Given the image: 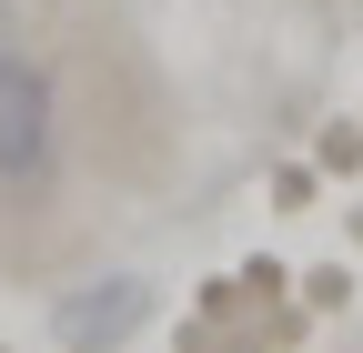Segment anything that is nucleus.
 <instances>
[{"label":"nucleus","instance_id":"4","mask_svg":"<svg viewBox=\"0 0 363 353\" xmlns=\"http://www.w3.org/2000/svg\"><path fill=\"white\" fill-rule=\"evenodd\" d=\"M303 303H313V313H333V303H343V262H323V273H303Z\"/></svg>","mask_w":363,"mask_h":353},{"label":"nucleus","instance_id":"1","mask_svg":"<svg viewBox=\"0 0 363 353\" xmlns=\"http://www.w3.org/2000/svg\"><path fill=\"white\" fill-rule=\"evenodd\" d=\"M61 152H71V121H61V81L30 40H0V192L40 202L61 182Z\"/></svg>","mask_w":363,"mask_h":353},{"label":"nucleus","instance_id":"5","mask_svg":"<svg viewBox=\"0 0 363 353\" xmlns=\"http://www.w3.org/2000/svg\"><path fill=\"white\" fill-rule=\"evenodd\" d=\"M0 40H21V11H11V0H0Z\"/></svg>","mask_w":363,"mask_h":353},{"label":"nucleus","instance_id":"2","mask_svg":"<svg viewBox=\"0 0 363 353\" xmlns=\"http://www.w3.org/2000/svg\"><path fill=\"white\" fill-rule=\"evenodd\" d=\"M152 313V293L142 283H101V293H81V303H61V333L81 343V353H111L131 323H142Z\"/></svg>","mask_w":363,"mask_h":353},{"label":"nucleus","instance_id":"3","mask_svg":"<svg viewBox=\"0 0 363 353\" xmlns=\"http://www.w3.org/2000/svg\"><path fill=\"white\" fill-rule=\"evenodd\" d=\"M313 162H323V172H363V131H353V121H323Z\"/></svg>","mask_w":363,"mask_h":353}]
</instances>
